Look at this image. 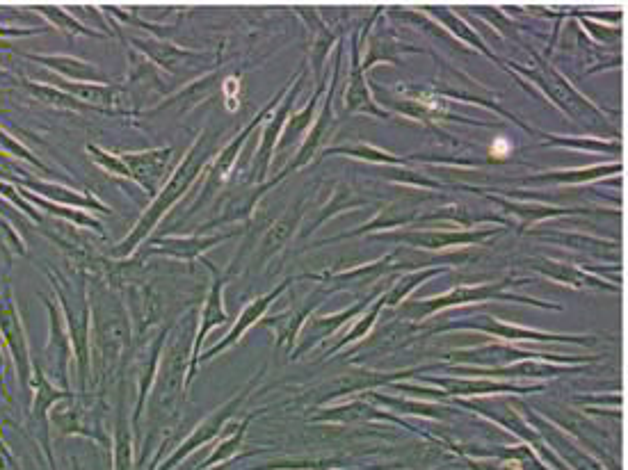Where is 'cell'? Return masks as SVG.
Wrapping results in <instances>:
<instances>
[{
    "instance_id": "cell-1",
    "label": "cell",
    "mask_w": 628,
    "mask_h": 470,
    "mask_svg": "<svg viewBox=\"0 0 628 470\" xmlns=\"http://www.w3.org/2000/svg\"><path fill=\"white\" fill-rule=\"evenodd\" d=\"M206 158H208V151L201 147V140H199L197 147L192 149L188 153V158L183 160V165L179 167V172L172 176V181H169V185L163 190V194H160V197L154 201V206L147 210V215L142 217V222L135 226V231H133L131 238H128L124 245L117 247V254H128V251L135 249V245H138V242L144 238V235H147L151 229H154V224L160 220V217L165 215V210L172 206L176 199L183 197V192L190 188V183L195 181L197 172H199L201 167H204Z\"/></svg>"
},
{
    "instance_id": "cell-2",
    "label": "cell",
    "mask_w": 628,
    "mask_h": 470,
    "mask_svg": "<svg viewBox=\"0 0 628 470\" xmlns=\"http://www.w3.org/2000/svg\"><path fill=\"white\" fill-rule=\"evenodd\" d=\"M0 329H3V336H5V340L12 347L16 366H21L23 382H28V379H30L28 347H26V338H23V331H21V322H19V318H16V313H14V302H12L10 293H7L5 302L0 304Z\"/></svg>"
},
{
    "instance_id": "cell-3",
    "label": "cell",
    "mask_w": 628,
    "mask_h": 470,
    "mask_svg": "<svg viewBox=\"0 0 628 470\" xmlns=\"http://www.w3.org/2000/svg\"><path fill=\"white\" fill-rule=\"evenodd\" d=\"M169 149L165 151H149V153H133V156H124V165L131 172V178L140 181L149 192H154V183L160 181L165 167H167Z\"/></svg>"
},
{
    "instance_id": "cell-4",
    "label": "cell",
    "mask_w": 628,
    "mask_h": 470,
    "mask_svg": "<svg viewBox=\"0 0 628 470\" xmlns=\"http://www.w3.org/2000/svg\"><path fill=\"white\" fill-rule=\"evenodd\" d=\"M28 58L44 64L48 69L58 71V74L67 78L69 83H90V80H99L94 64L71 58V55H28Z\"/></svg>"
},
{
    "instance_id": "cell-5",
    "label": "cell",
    "mask_w": 628,
    "mask_h": 470,
    "mask_svg": "<svg viewBox=\"0 0 628 470\" xmlns=\"http://www.w3.org/2000/svg\"><path fill=\"white\" fill-rule=\"evenodd\" d=\"M48 313H51V343H48V354L58 368V379L62 384H67V370H69V359H71V343L67 331L62 327L60 313L51 302H46Z\"/></svg>"
},
{
    "instance_id": "cell-6",
    "label": "cell",
    "mask_w": 628,
    "mask_h": 470,
    "mask_svg": "<svg viewBox=\"0 0 628 470\" xmlns=\"http://www.w3.org/2000/svg\"><path fill=\"white\" fill-rule=\"evenodd\" d=\"M28 190H35L44 197L58 201V204L64 206H85V208H96V210H108L103 204H99L96 199H85L83 194H78L69 188H62V185H53V183H35V181H23Z\"/></svg>"
},
{
    "instance_id": "cell-7",
    "label": "cell",
    "mask_w": 628,
    "mask_h": 470,
    "mask_svg": "<svg viewBox=\"0 0 628 470\" xmlns=\"http://www.w3.org/2000/svg\"><path fill=\"white\" fill-rule=\"evenodd\" d=\"M26 89L35 96L39 103L51 105V108H62V110H83L85 105L80 103L74 96L62 92L60 87H51V85H42V83H32V80H26Z\"/></svg>"
},
{
    "instance_id": "cell-8",
    "label": "cell",
    "mask_w": 628,
    "mask_h": 470,
    "mask_svg": "<svg viewBox=\"0 0 628 470\" xmlns=\"http://www.w3.org/2000/svg\"><path fill=\"white\" fill-rule=\"evenodd\" d=\"M58 87L62 89V92L74 96V99H78L80 103H92V105H112L115 103V92H112L110 87H103V85L69 83V80H64V83H60Z\"/></svg>"
},
{
    "instance_id": "cell-9",
    "label": "cell",
    "mask_w": 628,
    "mask_h": 470,
    "mask_svg": "<svg viewBox=\"0 0 628 470\" xmlns=\"http://www.w3.org/2000/svg\"><path fill=\"white\" fill-rule=\"evenodd\" d=\"M37 12H42L48 21L53 23L55 28H58L60 32H64V35L74 37V35H96V32H92L90 28H85L83 23H78L74 16L64 14L62 7H53V5H37L35 7Z\"/></svg>"
},
{
    "instance_id": "cell-10",
    "label": "cell",
    "mask_w": 628,
    "mask_h": 470,
    "mask_svg": "<svg viewBox=\"0 0 628 470\" xmlns=\"http://www.w3.org/2000/svg\"><path fill=\"white\" fill-rule=\"evenodd\" d=\"M220 293H222V281H215L213 293H211V297H208V302H206V311H204V327H201L199 336H197V354H199V345H201V340L206 338L208 331H211V329L215 327V324H220V322L227 320V315H224V311H222V304H220ZM197 354H195V363H197Z\"/></svg>"
},
{
    "instance_id": "cell-11",
    "label": "cell",
    "mask_w": 628,
    "mask_h": 470,
    "mask_svg": "<svg viewBox=\"0 0 628 470\" xmlns=\"http://www.w3.org/2000/svg\"><path fill=\"white\" fill-rule=\"evenodd\" d=\"M270 299H272V297H265V299H261V302H254L252 306H249V309L245 311V315H243V318H240V322H238V327L231 331V334L227 336V340H224V343H222V345H217V347H213V350H211V352H208V356H213V354H217V352H220V350H224V347H229V345H233V343H236V338H238L240 334H243V331H245V329L249 327V324H252V322H254L256 318H259V313H261V311L265 309V304H268V302H270Z\"/></svg>"
},
{
    "instance_id": "cell-12",
    "label": "cell",
    "mask_w": 628,
    "mask_h": 470,
    "mask_svg": "<svg viewBox=\"0 0 628 470\" xmlns=\"http://www.w3.org/2000/svg\"><path fill=\"white\" fill-rule=\"evenodd\" d=\"M217 240H220V238H201V240H167V242H163V247L167 249V254L190 258V256H197L199 251H204V249H208L211 245H215Z\"/></svg>"
},
{
    "instance_id": "cell-13",
    "label": "cell",
    "mask_w": 628,
    "mask_h": 470,
    "mask_svg": "<svg viewBox=\"0 0 628 470\" xmlns=\"http://www.w3.org/2000/svg\"><path fill=\"white\" fill-rule=\"evenodd\" d=\"M87 153H90L96 165L106 169V172H110L112 176L131 178V172H128V167L124 165V160L110 156L108 151H103V149H99V147H92V144H90V147H87Z\"/></svg>"
},
{
    "instance_id": "cell-14",
    "label": "cell",
    "mask_w": 628,
    "mask_h": 470,
    "mask_svg": "<svg viewBox=\"0 0 628 470\" xmlns=\"http://www.w3.org/2000/svg\"><path fill=\"white\" fill-rule=\"evenodd\" d=\"M28 199L35 201V204H39V206L46 208V210H51V213H60L62 217H67V220H74V222H78V224H85V226H94V229H101L99 222L90 220V217H85L83 213H74V210H69V208H64V206H53V204H48V201H44V199L32 197V194H28Z\"/></svg>"
},
{
    "instance_id": "cell-15",
    "label": "cell",
    "mask_w": 628,
    "mask_h": 470,
    "mask_svg": "<svg viewBox=\"0 0 628 470\" xmlns=\"http://www.w3.org/2000/svg\"><path fill=\"white\" fill-rule=\"evenodd\" d=\"M0 144H3V147H5L7 151H12V153H14V156L28 158V160L32 162V165H37V167H42V169H46V167L42 165V162H39V160H37L35 156H32V153H30V151H26V149H23V147H21V144H16V142L12 140V137H10V135H5L3 131H0Z\"/></svg>"
}]
</instances>
